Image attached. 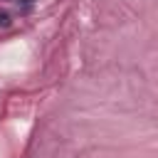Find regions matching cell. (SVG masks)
<instances>
[{"mask_svg": "<svg viewBox=\"0 0 158 158\" xmlns=\"http://www.w3.org/2000/svg\"><path fill=\"white\" fill-rule=\"evenodd\" d=\"M25 2H30V0H25Z\"/></svg>", "mask_w": 158, "mask_h": 158, "instance_id": "7a4b0ae2", "label": "cell"}, {"mask_svg": "<svg viewBox=\"0 0 158 158\" xmlns=\"http://www.w3.org/2000/svg\"><path fill=\"white\" fill-rule=\"evenodd\" d=\"M10 25V15L7 12H0V27H7Z\"/></svg>", "mask_w": 158, "mask_h": 158, "instance_id": "6da1fadb", "label": "cell"}]
</instances>
